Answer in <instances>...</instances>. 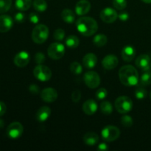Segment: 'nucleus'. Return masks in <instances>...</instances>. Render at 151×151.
<instances>
[{
    "label": "nucleus",
    "instance_id": "obj_1",
    "mask_svg": "<svg viewBox=\"0 0 151 151\" xmlns=\"http://www.w3.org/2000/svg\"><path fill=\"white\" fill-rule=\"evenodd\" d=\"M120 82L125 86H134L138 84L139 76L137 69L131 65H125L119 71Z\"/></svg>",
    "mask_w": 151,
    "mask_h": 151
},
{
    "label": "nucleus",
    "instance_id": "obj_2",
    "mask_svg": "<svg viewBox=\"0 0 151 151\" xmlns=\"http://www.w3.org/2000/svg\"><path fill=\"white\" fill-rule=\"evenodd\" d=\"M78 32L82 35L89 37L94 35L98 29V24L95 19L88 16H82L76 22Z\"/></svg>",
    "mask_w": 151,
    "mask_h": 151
},
{
    "label": "nucleus",
    "instance_id": "obj_3",
    "mask_svg": "<svg viewBox=\"0 0 151 151\" xmlns=\"http://www.w3.org/2000/svg\"><path fill=\"white\" fill-rule=\"evenodd\" d=\"M48 36L49 29L44 24L37 25L32 30V39L35 44H43L47 41Z\"/></svg>",
    "mask_w": 151,
    "mask_h": 151
},
{
    "label": "nucleus",
    "instance_id": "obj_4",
    "mask_svg": "<svg viewBox=\"0 0 151 151\" xmlns=\"http://www.w3.org/2000/svg\"><path fill=\"white\" fill-rule=\"evenodd\" d=\"M116 110L120 114H126L131 111L133 109V101L127 96H121L115 101Z\"/></svg>",
    "mask_w": 151,
    "mask_h": 151
},
{
    "label": "nucleus",
    "instance_id": "obj_5",
    "mask_svg": "<svg viewBox=\"0 0 151 151\" xmlns=\"http://www.w3.org/2000/svg\"><path fill=\"white\" fill-rule=\"evenodd\" d=\"M33 75L34 77L38 81L46 82V81H50V78H52V73L51 69L48 66L42 64H38L34 69Z\"/></svg>",
    "mask_w": 151,
    "mask_h": 151
},
{
    "label": "nucleus",
    "instance_id": "obj_6",
    "mask_svg": "<svg viewBox=\"0 0 151 151\" xmlns=\"http://www.w3.org/2000/svg\"><path fill=\"white\" fill-rule=\"evenodd\" d=\"M102 137L106 142H114L120 136V131L114 125H107L102 131Z\"/></svg>",
    "mask_w": 151,
    "mask_h": 151
},
{
    "label": "nucleus",
    "instance_id": "obj_7",
    "mask_svg": "<svg viewBox=\"0 0 151 151\" xmlns=\"http://www.w3.org/2000/svg\"><path fill=\"white\" fill-rule=\"evenodd\" d=\"M49 57L53 60L62 58L65 54V47L60 43H53L50 44L47 50Z\"/></svg>",
    "mask_w": 151,
    "mask_h": 151
},
{
    "label": "nucleus",
    "instance_id": "obj_8",
    "mask_svg": "<svg viewBox=\"0 0 151 151\" xmlns=\"http://www.w3.org/2000/svg\"><path fill=\"white\" fill-rule=\"evenodd\" d=\"M86 85L90 88H96L100 86V78L98 74L94 71L87 72L83 76Z\"/></svg>",
    "mask_w": 151,
    "mask_h": 151
},
{
    "label": "nucleus",
    "instance_id": "obj_9",
    "mask_svg": "<svg viewBox=\"0 0 151 151\" xmlns=\"http://www.w3.org/2000/svg\"><path fill=\"white\" fill-rule=\"evenodd\" d=\"M24 131L23 125L19 122H13L8 125L7 128V134L9 138L16 139L22 135Z\"/></svg>",
    "mask_w": 151,
    "mask_h": 151
},
{
    "label": "nucleus",
    "instance_id": "obj_10",
    "mask_svg": "<svg viewBox=\"0 0 151 151\" xmlns=\"http://www.w3.org/2000/svg\"><path fill=\"white\" fill-rule=\"evenodd\" d=\"M100 17L103 22L111 24L114 22L118 17V14L116 10L111 7H106L100 12Z\"/></svg>",
    "mask_w": 151,
    "mask_h": 151
},
{
    "label": "nucleus",
    "instance_id": "obj_11",
    "mask_svg": "<svg viewBox=\"0 0 151 151\" xmlns=\"http://www.w3.org/2000/svg\"><path fill=\"white\" fill-rule=\"evenodd\" d=\"M30 60V56L29 54L26 51H21L16 55L14 58L15 65L18 67H24L29 63Z\"/></svg>",
    "mask_w": 151,
    "mask_h": 151
},
{
    "label": "nucleus",
    "instance_id": "obj_12",
    "mask_svg": "<svg viewBox=\"0 0 151 151\" xmlns=\"http://www.w3.org/2000/svg\"><path fill=\"white\" fill-rule=\"evenodd\" d=\"M58 92L53 88H46L41 92V98L47 103H52L58 98Z\"/></svg>",
    "mask_w": 151,
    "mask_h": 151
},
{
    "label": "nucleus",
    "instance_id": "obj_13",
    "mask_svg": "<svg viewBox=\"0 0 151 151\" xmlns=\"http://www.w3.org/2000/svg\"><path fill=\"white\" fill-rule=\"evenodd\" d=\"M150 58L149 55L145 54L141 55L138 56L136 59V65L139 69H141L142 71H148L150 69Z\"/></svg>",
    "mask_w": 151,
    "mask_h": 151
},
{
    "label": "nucleus",
    "instance_id": "obj_14",
    "mask_svg": "<svg viewBox=\"0 0 151 151\" xmlns=\"http://www.w3.org/2000/svg\"><path fill=\"white\" fill-rule=\"evenodd\" d=\"M118 63H119V60L116 56L114 55H109L103 58L102 65L107 70H111L117 66Z\"/></svg>",
    "mask_w": 151,
    "mask_h": 151
},
{
    "label": "nucleus",
    "instance_id": "obj_15",
    "mask_svg": "<svg viewBox=\"0 0 151 151\" xmlns=\"http://www.w3.org/2000/svg\"><path fill=\"white\" fill-rule=\"evenodd\" d=\"M13 25V20L8 15L0 16V32H7Z\"/></svg>",
    "mask_w": 151,
    "mask_h": 151
},
{
    "label": "nucleus",
    "instance_id": "obj_16",
    "mask_svg": "<svg viewBox=\"0 0 151 151\" xmlns=\"http://www.w3.org/2000/svg\"><path fill=\"white\" fill-rule=\"evenodd\" d=\"M91 3L88 0H80L75 5V12L78 16H84L89 12Z\"/></svg>",
    "mask_w": 151,
    "mask_h": 151
},
{
    "label": "nucleus",
    "instance_id": "obj_17",
    "mask_svg": "<svg viewBox=\"0 0 151 151\" xmlns=\"http://www.w3.org/2000/svg\"><path fill=\"white\" fill-rule=\"evenodd\" d=\"M98 109V106H97V103L94 101L92 99H89V100H86L85 103L83 105V111L84 113L87 115H93L94 114L96 113Z\"/></svg>",
    "mask_w": 151,
    "mask_h": 151
},
{
    "label": "nucleus",
    "instance_id": "obj_18",
    "mask_svg": "<svg viewBox=\"0 0 151 151\" xmlns=\"http://www.w3.org/2000/svg\"><path fill=\"white\" fill-rule=\"evenodd\" d=\"M97 58L94 53H88L83 58V64L86 69H91L97 65Z\"/></svg>",
    "mask_w": 151,
    "mask_h": 151
},
{
    "label": "nucleus",
    "instance_id": "obj_19",
    "mask_svg": "<svg viewBox=\"0 0 151 151\" xmlns=\"http://www.w3.org/2000/svg\"><path fill=\"white\" fill-rule=\"evenodd\" d=\"M51 114V109L48 106H42L37 111L35 117L40 122H44L49 119Z\"/></svg>",
    "mask_w": 151,
    "mask_h": 151
},
{
    "label": "nucleus",
    "instance_id": "obj_20",
    "mask_svg": "<svg viewBox=\"0 0 151 151\" xmlns=\"http://www.w3.org/2000/svg\"><path fill=\"white\" fill-rule=\"evenodd\" d=\"M122 58L126 62H131L134 60V57L136 55V50L132 46L128 45L125 46L122 50Z\"/></svg>",
    "mask_w": 151,
    "mask_h": 151
},
{
    "label": "nucleus",
    "instance_id": "obj_21",
    "mask_svg": "<svg viewBox=\"0 0 151 151\" xmlns=\"http://www.w3.org/2000/svg\"><path fill=\"white\" fill-rule=\"evenodd\" d=\"M99 139V136L94 132L86 133L83 136L84 143L88 146L96 145L98 143Z\"/></svg>",
    "mask_w": 151,
    "mask_h": 151
},
{
    "label": "nucleus",
    "instance_id": "obj_22",
    "mask_svg": "<svg viewBox=\"0 0 151 151\" xmlns=\"http://www.w3.org/2000/svg\"><path fill=\"white\" fill-rule=\"evenodd\" d=\"M61 18L66 23L72 24L75 21V14L70 9H64L61 13Z\"/></svg>",
    "mask_w": 151,
    "mask_h": 151
},
{
    "label": "nucleus",
    "instance_id": "obj_23",
    "mask_svg": "<svg viewBox=\"0 0 151 151\" xmlns=\"http://www.w3.org/2000/svg\"><path fill=\"white\" fill-rule=\"evenodd\" d=\"M32 0H16L15 6L21 11H26L32 5Z\"/></svg>",
    "mask_w": 151,
    "mask_h": 151
},
{
    "label": "nucleus",
    "instance_id": "obj_24",
    "mask_svg": "<svg viewBox=\"0 0 151 151\" xmlns=\"http://www.w3.org/2000/svg\"><path fill=\"white\" fill-rule=\"evenodd\" d=\"M107 41L108 38L106 35H104V34H97L94 37L93 43H94L96 47H101L106 45Z\"/></svg>",
    "mask_w": 151,
    "mask_h": 151
},
{
    "label": "nucleus",
    "instance_id": "obj_25",
    "mask_svg": "<svg viewBox=\"0 0 151 151\" xmlns=\"http://www.w3.org/2000/svg\"><path fill=\"white\" fill-rule=\"evenodd\" d=\"M65 43H66V45L69 48L75 49L79 46L80 40L78 37L76 36V35H70V36H69L66 38Z\"/></svg>",
    "mask_w": 151,
    "mask_h": 151
},
{
    "label": "nucleus",
    "instance_id": "obj_26",
    "mask_svg": "<svg viewBox=\"0 0 151 151\" xmlns=\"http://www.w3.org/2000/svg\"><path fill=\"white\" fill-rule=\"evenodd\" d=\"M139 83L142 86H146L151 84V72L150 70L145 71L139 78Z\"/></svg>",
    "mask_w": 151,
    "mask_h": 151
},
{
    "label": "nucleus",
    "instance_id": "obj_27",
    "mask_svg": "<svg viewBox=\"0 0 151 151\" xmlns=\"http://www.w3.org/2000/svg\"><path fill=\"white\" fill-rule=\"evenodd\" d=\"M32 5L35 10L38 12H44L47 8V3L45 0H34Z\"/></svg>",
    "mask_w": 151,
    "mask_h": 151
},
{
    "label": "nucleus",
    "instance_id": "obj_28",
    "mask_svg": "<svg viewBox=\"0 0 151 151\" xmlns=\"http://www.w3.org/2000/svg\"><path fill=\"white\" fill-rule=\"evenodd\" d=\"M100 111L104 114L109 115L113 111V106L109 101H104L100 104Z\"/></svg>",
    "mask_w": 151,
    "mask_h": 151
},
{
    "label": "nucleus",
    "instance_id": "obj_29",
    "mask_svg": "<svg viewBox=\"0 0 151 151\" xmlns=\"http://www.w3.org/2000/svg\"><path fill=\"white\" fill-rule=\"evenodd\" d=\"M135 94V97H137V99H138V100H143V99H145L147 97V91L144 88V86L140 85L139 86H138L136 88L135 94Z\"/></svg>",
    "mask_w": 151,
    "mask_h": 151
},
{
    "label": "nucleus",
    "instance_id": "obj_30",
    "mask_svg": "<svg viewBox=\"0 0 151 151\" xmlns=\"http://www.w3.org/2000/svg\"><path fill=\"white\" fill-rule=\"evenodd\" d=\"M69 69H70L71 72L75 75H81L83 72L82 66H81V63H78V62H72L70 64Z\"/></svg>",
    "mask_w": 151,
    "mask_h": 151
},
{
    "label": "nucleus",
    "instance_id": "obj_31",
    "mask_svg": "<svg viewBox=\"0 0 151 151\" xmlns=\"http://www.w3.org/2000/svg\"><path fill=\"white\" fill-rule=\"evenodd\" d=\"M12 5V0H0V13L8 11Z\"/></svg>",
    "mask_w": 151,
    "mask_h": 151
},
{
    "label": "nucleus",
    "instance_id": "obj_32",
    "mask_svg": "<svg viewBox=\"0 0 151 151\" xmlns=\"http://www.w3.org/2000/svg\"><path fill=\"white\" fill-rule=\"evenodd\" d=\"M133 122L134 121H133L132 117L129 115H124L121 117V123L125 128H130L132 126Z\"/></svg>",
    "mask_w": 151,
    "mask_h": 151
},
{
    "label": "nucleus",
    "instance_id": "obj_33",
    "mask_svg": "<svg viewBox=\"0 0 151 151\" xmlns=\"http://www.w3.org/2000/svg\"><path fill=\"white\" fill-rule=\"evenodd\" d=\"M113 5L116 10H122L126 7V0H113Z\"/></svg>",
    "mask_w": 151,
    "mask_h": 151
},
{
    "label": "nucleus",
    "instance_id": "obj_34",
    "mask_svg": "<svg viewBox=\"0 0 151 151\" xmlns=\"http://www.w3.org/2000/svg\"><path fill=\"white\" fill-rule=\"evenodd\" d=\"M65 37V31L64 29H61V28H59L57 29L54 32V38L55 40L58 41H63V38Z\"/></svg>",
    "mask_w": 151,
    "mask_h": 151
},
{
    "label": "nucleus",
    "instance_id": "obj_35",
    "mask_svg": "<svg viewBox=\"0 0 151 151\" xmlns=\"http://www.w3.org/2000/svg\"><path fill=\"white\" fill-rule=\"evenodd\" d=\"M107 90L104 88H100V89H98L96 92V97H97L98 100H103V99L106 98L107 97Z\"/></svg>",
    "mask_w": 151,
    "mask_h": 151
},
{
    "label": "nucleus",
    "instance_id": "obj_36",
    "mask_svg": "<svg viewBox=\"0 0 151 151\" xmlns=\"http://www.w3.org/2000/svg\"><path fill=\"white\" fill-rule=\"evenodd\" d=\"M34 60L37 64H42L45 61V55L42 52H37L34 57Z\"/></svg>",
    "mask_w": 151,
    "mask_h": 151
},
{
    "label": "nucleus",
    "instance_id": "obj_37",
    "mask_svg": "<svg viewBox=\"0 0 151 151\" xmlns=\"http://www.w3.org/2000/svg\"><path fill=\"white\" fill-rule=\"evenodd\" d=\"M81 91L79 90H75L72 93V100L74 103H78L81 99Z\"/></svg>",
    "mask_w": 151,
    "mask_h": 151
},
{
    "label": "nucleus",
    "instance_id": "obj_38",
    "mask_svg": "<svg viewBox=\"0 0 151 151\" xmlns=\"http://www.w3.org/2000/svg\"><path fill=\"white\" fill-rule=\"evenodd\" d=\"M14 19L17 23H23L26 19V15L22 12H19L15 15Z\"/></svg>",
    "mask_w": 151,
    "mask_h": 151
},
{
    "label": "nucleus",
    "instance_id": "obj_39",
    "mask_svg": "<svg viewBox=\"0 0 151 151\" xmlns=\"http://www.w3.org/2000/svg\"><path fill=\"white\" fill-rule=\"evenodd\" d=\"M29 19L32 24H38L39 22L40 18L37 13H31L29 16Z\"/></svg>",
    "mask_w": 151,
    "mask_h": 151
},
{
    "label": "nucleus",
    "instance_id": "obj_40",
    "mask_svg": "<svg viewBox=\"0 0 151 151\" xmlns=\"http://www.w3.org/2000/svg\"><path fill=\"white\" fill-rule=\"evenodd\" d=\"M29 90L32 94H38L39 93V87L35 84H32L29 86Z\"/></svg>",
    "mask_w": 151,
    "mask_h": 151
},
{
    "label": "nucleus",
    "instance_id": "obj_41",
    "mask_svg": "<svg viewBox=\"0 0 151 151\" xmlns=\"http://www.w3.org/2000/svg\"><path fill=\"white\" fill-rule=\"evenodd\" d=\"M118 17H119V19H120L121 21H122V22H126V21L129 19V14H128L127 12L123 11L118 15Z\"/></svg>",
    "mask_w": 151,
    "mask_h": 151
},
{
    "label": "nucleus",
    "instance_id": "obj_42",
    "mask_svg": "<svg viewBox=\"0 0 151 151\" xmlns=\"http://www.w3.org/2000/svg\"><path fill=\"white\" fill-rule=\"evenodd\" d=\"M6 110H7V107H6L5 103L0 101V116H3L5 114Z\"/></svg>",
    "mask_w": 151,
    "mask_h": 151
},
{
    "label": "nucleus",
    "instance_id": "obj_43",
    "mask_svg": "<svg viewBox=\"0 0 151 151\" xmlns=\"http://www.w3.org/2000/svg\"><path fill=\"white\" fill-rule=\"evenodd\" d=\"M97 150L100 151H106L109 150V147L106 143H100L97 147Z\"/></svg>",
    "mask_w": 151,
    "mask_h": 151
},
{
    "label": "nucleus",
    "instance_id": "obj_44",
    "mask_svg": "<svg viewBox=\"0 0 151 151\" xmlns=\"http://www.w3.org/2000/svg\"><path fill=\"white\" fill-rule=\"evenodd\" d=\"M4 122L3 119H0V128H4Z\"/></svg>",
    "mask_w": 151,
    "mask_h": 151
},
{
    "label": "nucleus",
    "instance_id": "obj_45",
    "mask_svg": "<svg viewBox=\"0 0 151 151\" xmlns=\"http://www.w3.org/2000/svg\"><path fill=\"white\" fill-rule=\"evenodd\" d=\"M142 1L146 4H151V0H142Z\"/></svg>",
    "mask_w": 151,
    "mask_h": 151
},
{
    "label": "nucleus",
    "instance_id": "obj_46",
    "mask_svg": "<svg viewBox=\"0 0 151 151\" xmlns=\"http://www.w3.org/2000/svg\"><path fill=\"white\" fill-rule=\"evenodd\" d=\"M150 99H151V91H150Z\"/></svg>",
    "mask_w": 151,
    "mask_h": 151
},
{
    "label": "nucleus",
    "instance_id": "obj_47",
    "mask_svg": "<svg viewBox=\"0 0 151 151\" xmlns=\"http://www.w3.org/2000/svg\"><path fill=\"white\" fill-rule=\"evenodd\" d=\"M150 67H151V63H150Z\"/></svg>",
    "mask_w": 151,
    "mask_h": 151
}]
</instances>
